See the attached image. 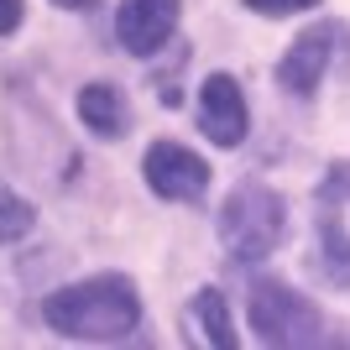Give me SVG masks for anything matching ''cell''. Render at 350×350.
Returning a JSON list of instances; mask_svg holds the SVG:
<instances>
[{
  "mask_svg": "<svg viewBox=\"0 0 350 350\" xmlns=\"http://www.w3.org/2000/svg\"><path fill=\"white\" fill-rule=\"evenodd\" d=\"M319 267L335 288L350 293V230L335 193H319Z\"/></svg>",
  "mask_w": 350,
  "mask_h": 350,
  "instance_id": "obj_8",
  "label": "cell"
},
{
  "mask_svg": "<svg viewBox=\"0 0 350 350\" xmlns=\"http://www.w3.org/2000/svg\"><path fill=\"white\" fill-rule=\"evenodd\" d=\"M288 230V204L267 183H235V193L219 209V241L235 262H262Z\"/></svg>",
  "mask_w": 350,
  "mask_h": 350,
  "instance_id": "obj_2",
  "label": "cell"
},
{
  "mask_svg": "<svg viewBox=\"0 0 350 350\" xmlns=\"http://www.w3.org/2000/svg\"><path fill=\"white\" fill-rule=\"evenodd\" d=\"M142 173H146V189L157 199H199L209 189V162L178 142H152Z\"/></svg>",
  "mask_w": 350,
  "mask_h": 350,
  "instance_id": "obj_4",
  "label": "cell"
},
{
  "mask_svg": "<svg viewBox=\"0 0 350 350\" xmlns=\"http://www.w3.org/2000/svg\"><path fill=\"white\" fill-rule=\"evenodd\" d=\"M178 11H183V0H120L116 11V37L120 47L131 53V58H152L167 47L178 27Z\"/></svg>",
  "mask_w": 350,
  "mask_h": 350,
  "instance_id": "obj_5",
  "label": "cell"
},
{
  "mask_svg": "<svg viewBox=\"0 0 350 350\" xmlns=\"http://www.w3.org/2000/svg\"><path fill=\"white\" fill-rule=\"evenodd\" d=\"M47 329L63 340H89V345H116L142 324V298L126 278H89L42 298Z\"/></svg>",
  "mask_w": 350,
  "mask_h": 350,
  "instance_id": "obj_1",
  "label": "cell"
},
{
  "mask_svg": "<svg viewBox=\"0 0 350 350\" xmlns=\"http://www.w3.org/2000/svg\"><path fill=\"white\" fill-rule=\"evenodd\" d=\"M53 5H63V11H94V0H53Z\"/></svg>",
  "mask_w": 350,
  "mask_h": 350,
  "instance_id": "obj_14",
  "label": "cell"
},
{
  "mask_svg": "<svg viewBox=\"0 0 350 350\" xmlns=\"http://www.w3.org/2000/svg\"><path fill=\"white\" fill-rule=\"evenodd\" d=\"M319 0H246V11L256 16H293V11H314Z\"/></svg>",
  "mask_w": 350,
  "mask_h": 350,
  "instance_id": "obj_12",
  "label": "cell"
},
{
  "mask_svg": "<svg viewBox=\"0 0 350 350\" xmlns=\"http://www.w3.org/2000/svg\"><path fill=\"white\" fill-rule=\"evenodd\" d=\"M31 225H37V209H31L21 193H5V189H0V246H11V241L31 235Z\"/></svg>",
  "mask_w": 350,
  "mask_h": 350,
  "instance_id": "obj_11",
  "label": "cell"
},
{
  "mask_svg": "<svg viewBox=\"0 0 350 350\" xmlns=\"http://www.w3.org/2000/svg\"><path fill=\"white\" fill-rule=\"evenodd\" d=\"M189 314H193V319H199V329H204V335L215 340L219 350H235V329H230V314H225V298H219L215 288L193 293Z\"/></svg>",
  "mask_w": 350,
  "mask_h": 350,
  "instance_id": "obj_10",
  "label": "cell"
},
{
  "mask_svg": "<svg viewBox=\"0 0 350 350\" xmlns=\"http://www.w3.org/2000/svg\"><path fill=\"white\" fill-rule=\"evenodd\" d=\"M79 120H84L94 136L116 142V136L126 131V105H120V94L110 84H89V89H79Z\"/></svg>",
  "mask_w": 350,
  "mask_h": 350,
  "instance_id": "obj_9",
  "label": "cell"
},
{
  "mask_svg": "<svg viewBox=\"0 0 350 350\" xmlns=\"http://www.w3.org/2000/svg\"><path fill=\"white\" fill-rule=\"evenodd\" d=\"M335 37H340V27H308L304 37L282 53L278 79H282L288 94H314V89H319L324 68H329V53H335Z\"/></svg>",
  "mask_w": 350,
  "mask_h": 350,
  "instance_id": "obj_7",
  "label": "cell"
},
{
  "mask_svg": "<svg viewBox=\"0 0 350 350\" xmlns=\"http://www.w3.org/2000/svg\"><path fill=\"white\" fill-rule=\"evenodd\" d=\"M246 314H251V329H256V340L262 345H324V324H319V308L308 304L304 293H293L288 282L278 278H262V282H251L246 288Z\"/></svg>",
  "mask_w": 350,
  "mask_h": 350,
  "instance_id": "obj_3",
  "label": "cell"
},
{
  "mask_svg": "<svg viewBox=\"0 0 350 350\" xmlns=\"http://www.w3.org/2000/svg\"><path fill=\"white\" fill-rule=\"evenodd\" d=\"M21 27V0H0V37H11Z\"/></svg>",
  "mask_w": 350,
  "mask_h": 350,
  "instance_id": "obj_13",
  "label": "cell"
},
{
  "mask_svg": "<svg viewBox=\"0 0 350 350\" xmlns=\"http://www.w3.org/2000/svg\"><path fill=\"white\" fill-rule=\"evenodd\" d=\"M246 94L230 73H209L199 89V131L215 146H241L246 142Z\"/></svg>",
  "mask_w": 350,
  "mask_h": 350,
  "instance_id": "obj_6",
  "label": "cell"
}]
</instances>
